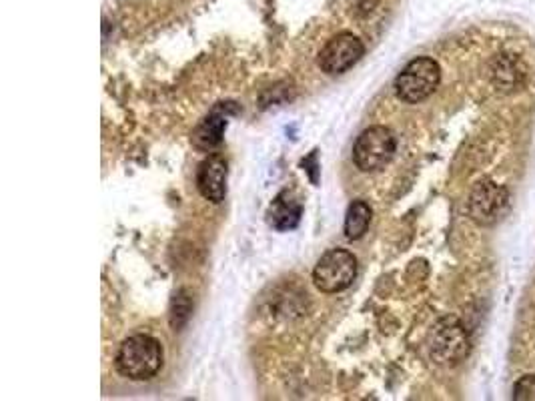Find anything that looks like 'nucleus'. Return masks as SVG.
Segmentation results:
<instances>
[{
  "label": "nucleus",
  "mask_w": 535,
  "mask_h": 401,
  "mask_svg": "<svg viewBox=\"0 0 535 401\" xmlns=\"http://www.w3.org/2000/svg\"><path fill=\"white\" fill-rule=\"evenodd\" d=\"M513 399H519V401L535 399V375H525L515 383Z\"/></svg>",
  "instance_id": "obj_12"
},
{
  "label": "nucleus",
  "mask_w": 535,
  "mask_h": 401,
  "mask_svg": "<svg viewBox=\"0 0 535 401\" xmlns=\"http://www.w3.org/2000/svg\"><path fill=\"white\" fill-rule=\"evenodd\" d=\"M355 3H357V9L361 13H371L375 9V5L379 3V0H355Z\"/></svg>",
  "instance_id": "obj_13"
},
{
  "label": "nucleus",
  "mask_w": 535,
  "mask_h": 401,
  "mask_svg": "<svg viewBox=\"0 0 535 401\" xmlns=\"http://www.w3.org/2000/svg\"><path fill=\"white\" fill-rule=\"evenodd\" d=\"M227 175H229V169H227V161L213 153L209 157L203 159V163L199 165V171H197V189L199 193L219 205L225 201V195H227Z\"/></svg>",
  "instance_id": "obj_8"
},
{
  "label": "nucleus",
  "mask_w": 535,
  "mask_h": 401,
  "mask_svg": "<svg viewBox=\"0 0 535 401\" xmlns=\"http://www.w3.org/2000/svg\"><path fill=\"white\" fill-rule=\"evenodd\" d=\"M507 203V191L487 179L473 187L469 197V215L479 225H491L505 213Z\"/></svg>",
  "instance_id": "obj_7"
},
{
  "label": "nucleus",
  "mask_w": 535,
  "mask_h": 401,
  "mask_svg": "<svg viewBox=\"0 0 535 401\" xmlns=\"http://www.w3.org/2000/svg\"><path fill=\"white\" fill-rule=\"evenodd\" d=\"M117 371L131 381H149L163 367V345L147 333L131 335L119 347L115 357Z\"/></svg>",
  "instance_id": "obj_1"
},
{
  "label": "nucleus",
  "mask_w": 535,
  "mask_h": 401,
  "mask_svg": "<svg viewBox=\"0 0 535 401\" xmlns=\"http://www.w3.org/2000/svg\"><path fill=\"white\" fill-rule=\"evenodd\" d=\"M397 149L391 129L375 125L365 129L353 145V163L363 173H377L389 165Z\"/></svg>",
  "instance_id": "obj_3"
},
{
  "label": "nucleus",
  "mask_w": 535,
  "mask_h": 401,
  "mask_svg": "<svg viewBox=\"0 0 535 401\" xmlns=\"http://www.w3.org/2000/svg\"><path fill=\"white\" fill-rule=\"evenodd\" d=\"M365 47L353 33H339L319 53V67L327 75H341L359 63Z\"/></svg>",
  "instance_id": "obj_6"
},
{
  "label": "nucleus",
  "mask_w": 535,
  "mask_h": 401,
  "mask_svg": "<svg viewBox=\"0 0 535 401\" xmlns=\"http://www.w3.org/2000/svg\"><path fill=\"white\" fill-rule=\"evenodd\" d=\"M301 215H303V205L295 197V193L289 191V189L281 191L273 199V203H271V207L267 211V219H269L271 227H275L277 231L295 229L299 225V221H301Z\"/></svg>",
  "instance_id": "obj_10"
},
{
  "label": "nucleus",
  "mask_w": 535,
  "mask_h": 401,
  "mask_svg": "<svg viewBox=\"0 0 535 401\" xmlns=\"http://www.w3.org/2000/svg\"><path fill=\"white\" fill-rule=\"evenodd\" d=\"M235 103H219L193 131V145L199 151H213L215 147H219L223 143V135L227 129V119L229 115L237 113V109L233 107Z\"/></svg>",
  "instance_id": "obj_9"
},
{
  "label": "nucleus",
  "mask_w": 535,
  "mask_h": 401,
  "mask_svg": "<svg viewBox=\"0 0 535 401\" xmlns=\"http://www.w3.org/2000/svg\"><path fill=\"white\" fill-rule=\"evenodd\" d=\"M357 277V257L347 249H329L313 269V281L323 293H341Z\"/></svg>",
  "instance_id": "obj_4"
},
{
  "label": "nucleus",
  "mask_w": 535,
  "mask_h": 401,
  "mask_svg": "<svg viewBox=\"0 0 535 401\" xmlns=\"http://www.w3.org/2000/svg\"><path fill=\"white\" fill-rule=\"evenodd\" d=\"M431 359L439 365L453 367L461 363L469 353V335L459 319L443 317L429 337Z\"/></svg>",
  "instance_id": "obj_5"
},
{
  "label": "nucleus",
  "mask_w": 535,
  "mask_h": 401,
  "mask_svg": "<svg viewBox=\"0 0 535 401\" xmlns=\"http://www.w3.org/2000/svg\"><path fill=\"white\" fill-rule=\"evenodd\" d=\"M371 217H373V211L367 201H361V199L353 201L345 215V237L349 241L361 239L371 225Z\"/></svg>",
  "instance_id": "obj_11"
},
{
  "label": "nucleus",
  "mask_w": 535,
  "mask_h": 401,
  "mask_svg": "<svg viewBox=\"0 0 535 401\" xmlns=\"http://www.w3.org/2000/svg\"><path fill=\"white\" fill-rule=\"evenodd\" d=\"M441 81V69L437 61L429 57L413 59L395 79V93L403 103L415 105L429 99Z\"/></svg>",
  "instance_id": "obj_2"
}]
</instances>
